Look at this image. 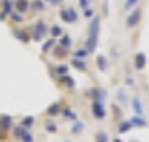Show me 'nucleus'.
I'll return each mask as SVG.
<instances>
[{"mask_svg":"<svg viewBox=\"0 0 149 142\" xmlns=\"http://www.w3.org/2000/svg\"><path fill=\"white\" fill-rule=\"evenodd\" d=\"M99 34H101V15H94L87 25V39L84 42V47L89 50V54H94L97 44H99Z\"/></svg>","mask_w":149,"mask_h":142,"instance_id":"nucleus-1","label":"nucleus"},{"mask_svg":"<svg viewBox=\"0 0 149 142\" xmlns=\"http://www.w3.org/2000/svg\"><path fill=\"white\" fill-rule=\"evenodd\" d=\"M29 32H30V37L32 40L35 42H44L49 37V27L44 19H37V20L29 27Z\"/></svg>","mask_w":149,"mask_h":142,"instance_id":"nucleus-2","label":"nucleus"},{"mask_svg":"<svg viewBox=\"0 0 149 142\" xmlns=\"http://www.w3.org/2000/svg\"><path fill=\"white\" fill-rule=\"evenodd\" d=\"M91 114L95 121H104L107 117V107L106 102L101 100H91Z\"/></svg>","mask_w":149,"mask_h":142,"instance_id":"nucleus-3","label":"nucleus"},{"mask_svg":"<svg viewBox=\"0 0 149 142\" xmlns=\"http://www.w3.org/2000/svg\"><path fill=\"white\" fill-rule=\"evenodd\" d=\"M141 19H142V10H141V7H136V8H132V10L129 12V15L124 19V25H126V28H136L139 25Z\"/></svg>","mask_w":149,"mask_h":142,"instance_id":"nucleus-4","label":"nucleus"},{"mask_svg":"<svg viewBox=\"0 0 149 142\" xmlns=\"http://www.w3.org/2000/svg\"><path fill=\"white\" fill-rule=\"evenodd\" d=\"M57 79V85L62 89H65L67 92H74L75 89H77V85H75V80L74 77H70V75H61V77H55Z\"/></svg>","mask_w":149,"mask_h":142,"instance_id":"nucleus-5","label":"nucleus"},{"mask_svg":"<svg viewBox=\"0 0 149 142\" xmlns=\"http://www.w3.org/2000/svg\"><path fill=\"white\" fill-rule=\"evenodd\" d=\"M12 35H14L15 40H19L20 44H29V42L32 40L30 32L25 30V28H20V27H14L12 28Z\"/></svg>","mask_w":149,"mask_h":142,"instance_id":"nucleus-6","label":"nucleus"},{"mask_svg":"<svg viewBox=\"0 0 149 142\" xmlns=\"http://www.w3.org/2000/svg\"><path fill=\"white\" fill-rule=\"evenodd\" d=\"M132 65H134V69L137 72H142L146 69V65H148V57H146V54L144 52H136L134 59H132Z\"/></svg>","mask_w":149,"mask_h":142,"instance_id":"nucleus-7","label":"nucleus"},{"mask_svg":"<svg viewBox=\"0 0 149 142\" xmlns=\"http://www.w3.org/2000/svg\"><path fill=\"white\" fill-rule=\"evenodd\" d=\"M91 99L92 100H101V102H106L107 100V90L101 85H94V87L91 89Z\"/></svg>","mask_w":149,"mask_h":142,"instance_id":"nucleus-8","label":"nucleus"},{"mask_svg":"<svg viewBox=\"0 0 149 142\" xmlns=\"http://www.w3.org/2000/svg\"><path fill=\"white\" fill-rule=\"evenodd\" d=\"M61 112H62V102L61 100L52 102V104L45 109V115L50 117V119H55L57 115H61Z\"/></svg>","mask_w":149,"mask_h":142,"instance_id":"nucleus-9","label":"nucleus"},{"mask_svg":"<svg viewBox=\"0 0 149 142\" xmlns=\"http://www.w3.org/2000/svg\"><path fill=\"white\" fill-rule=\"evenodd\" d=\"M69 67L75 69V70H79V72H82V74H89V65L86 60H81V59H70V62H69Z\"/></svg>","mask_w":149,"mask_h":142,"instance_id":"nucleus-10","label":"nucleus"},{"mask_svg":"<svg viewBox=\"0 0 149 142\" xmlns=\"http://www.w3.org/2000/svg\"><path fill=\"white\" fill-rule=\"evenodd\" d=\"M131 107H132L134 115H144V104H142V100H141L139 95L131 97Z\"/></svg>","mask_w":149,"mask_h":142,"instance_id":"nucleus-11","label":"nucleus"},{"mask_svg":"<svg viewBox=\"0 0 149 142\" xmlns=\"http://www.w3.org/2000/svg\"><path fill=\"white\" fill-rule=\"evenodd\" d=\"M95 67H97V70L99 72H107L109 70V59L106 57V55H102V54H99V55H95Z\"/></svg>","mask_w":149,"mask_h":142,"instance_id":"nucleus-12","label":"nucleus"},{"mask_svg":"<svg viewBox=\"0 0 149 142\" xmlns=\"http://www.w3.org/2000/svg\"><path fill=\"white\" fill-rule=\"evenodd\" d=\"M65 12H67V24L69 25H74V24H77L79 22V12L75 10V7H72V5H65Z\"/></svg>","mask_w":149,"mask_h":142,"instance_id":"nucleus-13","label":"nucleus"},{"mask_svg":"<svg viewBox=\"0 0 149 142\" xmlns=\"http://www.w3.org/2000/svg\"><path fill=\"white\" fill-rule=\"evenodd\" d=\"M14 119L10 117V115L7 114H0V129L2 130H5V132H8V130H12V127H14Z\"/></svg>","mask_w":149,"mask_h":142,"instance_id":"nucleus-14","label":"nucleus"},{"mask_svg":"<svg viewBox=\"0 0 149 142\" xmlns=\"http://www.w3.org/2000/svg\"><path fill=\"white\" fill-rule=\"evenodd\" d=\"M50 54L54 55L55 60H64V59H67V57H69V50H67V48H64L62 45H59V44H57V45H55V47L52 48V52H50Z\"/></svg>","mask_w":149,"mask_h":142,"instance_id":"nucleus-15","label":"nucleus"},{"mask_svg":"<svg viewBox=\"0 0 149 142\" xmlns=\"http://www.w3.org/2000/svg\"><path fill=\"white\" fill-rule=\"evenodd\" d=\"M42 127H44V130H45L47 134H52V135L59 132V125H57L55 119H50V117H49L47 121H45L44 124H42Z\"/></svg>","mask_w":149,"mask_h":142,"instance_id":"nucleus-16","label":"nucleus"},{"mask_svg":"<svg viewBox=\"0 0 149 142\" xmlns=\"http://www.w3.org/2000/svg\"><path fill=\"white\" fill-rule=\"evenodd\" d=\"M57 45V39H52V37H47L45 40L42 42V45H40V50H42V54H50L52 52V48Z\"/></svg>","mask_w":149,"mask_h":142,"instance_id":"nucleus-17","label":"nucleus"},{"mask_svg":"<svg viewBox=\"0 0 149 142\" xmlns=\"http://www.w3.org/2000/svg\"><path fill=\"white\" fill-rule=\"evenodd\" d=\"M14 10L20 12V14H25V12L30 10V2L29 0H14Z\"/></svg>","mask_w":149,"mask_h":142,"instance_id":"nucleus-18","label":"nucleus"},{"mask_svg":"<svg viewBox=\"0 0 149 142\" xmlns=\"http://www.w3.org/2000/svg\"><path fill=\"white\" fill-rule=\"evenodd\" d=\"M61 115L64 117V119H65V121H70V122H75V121H79V119H77V112H74L70 105H65V107H62V112H61Z\"/></svg>","mask_w":149,"mask_h":142,"instance_id":"nucleus-19","label":"nucleus"},{"mask_svg":"<svg viewBox=\"0 0 149 142\" xmlns=\"http://www.w3.org/2000/svg\"><path fill=\"white\" fill-rule=\"evenodd\" d=\"M86 130V122H82V121H75L72 122V125H70V129H69V132L72 135H79L82 134Z\"/></svg>","mask_w":149,"mask_h":142,"instance_id":"nucleus-20","label":"nucleus"},{"mask_svg":"<svg viewBox=\"0 0 149 142\" xmlns=\"http://www.w3.org/2000/svg\"><path fill=\"white\" fill-rule=\"evenodd\" d=\"M129 122H131V125L132 127H148V121L144 119V115H132L131 119H129Z\"/></svg>","mask_w":149,"mask_h":142,"instance_id":"nucleus-21","label":"nucleus"},{"mask_svg":"<svg viewBox=\"0 0 149 142\" xmlns=\"http://www.w3.org/2000/svg\"><path fill=\"white\" fill-rule=\"evenodd\" d=\"M89 55H91V54H89V50L84 47V45L77 47L74 52H72V57H74V59H81V60H87Z\"/></svg>","mask_w":149,"mask_h":142,"instance_id":"nucleus-22","label":"nucleus"},{"mask_svg":"<svg viewBox=\"0 0 149 142\" xmlns=\"http://www.w3.org/2000/svg\"><path fill=\"white\" fill-rule=\"evenodd\" d=\"M131 129H134V127L131 125L129 119H127V121H126V119H122V121L119 122V125H117V135H124V134H127Z\"/></svg>","mask_w":149,"mask_h":142,"instance_id":"nucleus-23","label":"nucleus"},{"mask_svg":"<svg viewBox=\"0 0 149 142\" xmlns=\"http://www.w3.org/2000/svg\"><path fill=\"white\" fill-rule=\"evenodd\" d=\"M64 28L59 25V24H54V25H50L49 27V37H52V39H59L61 35H64Z\"/></svg>","mask_w":149,"mask_h":142,"instance_id":"nucleus-24","label":"nucleus"},{"mask_svg":"<svg viewBox=\"0 0 149 142\" xmlns=\"http://www.w3.org/2000/svg\"><path fill=\"white\" fill-rule=\"evenodd\" d=\"M57 44H59V45H62L64 48L70 50V48H72V37H70L69 34H64V35H61V37L57 39Z\"/></svg>","mask_w":149,"mask_h":142,"instance_id":"nucleus-25","label":"nucleus"},{"mask_svg":"<svg viewBox=\"0 0 149 142\" xmlns=\"http://www.w3.org/2000/svg\"><path fill=\"white\" fill-rule=\"evenodd\" d=\"M45 8H47V5H45L44 0H32L30 2V10L32 12H44Z\"/></svg>","mask_w":149,"mask_h":142,"instance_id":"nucleus-26","label":"nucleus"},{"mask_svg":"<svg viewBox=\"0 0 149 142\" xmlns=\"http://www.w3.org/2000/svg\"><path fill=\"white\" fill-rule=\"evenodd\" d=\"M8 17H10V22H12L14 25H20V24H24V22H25V15L20 14V12H15V10L8 15Z\"/></svg>","mask_w":149,"mask_h":142,"instance_id":"nucleus-27","label":"nucleus"},{"mask_svg":"<svg viewBox=\"0 0 149 142\" xmlns=\"http://www.w3.org/2000/svg\"><path fill=\"white\" fill-rule=\"evenodd\" d=\"M34 124H35V117H34V115H25V117L20 121V125L25 129V130L32 129V127H34Z\"/></svg>","mask_w":149,"mask_h":142,"instance_id":"nucleus-28","label":"nucleus"},{"mask_svg":"<svg viewBox=\"0 0 149 142\" xmlns=\"http://www.w3.org/2000/svg\"><path fill=\"white\" fill-rule=\"evenodd\" d=\"M10 132H12V137H14L15 141H20L22 135H24V132H25V129L22 127L20 124H15L14 127H12V130H10Z\"/></svg>","mask_w":149,"mask_h":142,"instance_id":"nucleus-29","label":"nucleus"},{"mask_svg":"<svg viewBox=\"0 0 149 142\" xmlns=\"http://www.w3.org/2000/svg\"><path fill=\"white\" fill-rule=\"evenodd\" d=\"M55 77H61V75H67L69 74V65L67 64H57L54 67Z\"/></svg>","mask_w":149,"mask_h":142,"instance_id":"nucleus-30","label":"nucleus"},{"mask_svg":"<svg viewBox=\"0 0 149 142\" xmlns=\"http://www.w3.org/2000/svg\"><path fill=\"white\" fill-rule=\"evenodd\" d=\"M139 2H141V0H124V3H122V12H131L132 8H136L139 5Z\"/></svg>","mask_w":149,"mask_h":142,"instance_id":"nucleus-31","label":"nucleus"},{"mask_svg":"<svg viewBox=\"0 0 149 142\" xmlns=\"http://www.w3.org/2000/svg\"><path fill=\"white\" fill-rule=\"evenodd\" d=\"M2 12L10 15L14 12V0H2Z\"/></svg>","mask_w":149,"mask_h":142,"instance_id":"nucleus-32","label":"nucleus"},{"mask_svg":"<svg viewBox=\"0 0 149 142\" xmlns=\"http://www.w3.org/2000/svg\"><path fill=\"white\" fill-rule=\"evenodd\" d=\"M116 99H117L119 104H127V94H126V90L117 89V92H116Z\"/></svg>","mask_w":149,"mask_h":142,"instance_id":"nucleus-33","label":"nucleus"},{"mask_svg":"<svg viewBox=\"0 0 149 142\" xmlns=\"http://www.w3.org/2000/svg\"><path fill=\"white\" fill-rule=\"evenodd\" d=\"M94 15H95V8L94 7H89V8H86V10H82V19H84V20L94 19Z\"/></svg>","mask_w":149,"mask_h":142,"instance_id":"nucleus-34","label":"nucleus"},{"mask_svg":"<svg viewBox=\"0 0 149 142\" xmlns=\"http://www.w3.org/2000/svg\"><path fill=\"white\" fill-rule=\"evenodd\" d=\"M95 141L109 142V134L106 132V130H97V132H95Z\"/></svg>","mask_w":149,"mask_h":142,"instance_id":"nucleus-35","label":"nucleus"},{"mask_svg":"<svg viewBox=\"0 0 149 142\" xmlns=\"http://www.w3.org/2000/svg\"><path fill=\"white\" fill-rule=\"evenodd\" d=\"M34 141H35L34 134H32V132H29V130L24 132V135H22V139H20V142H34Z\"/></svg>","mask_w":149,"mask_h":142,"instance_id":"nucleus-36","label":"nucleus"},{"mask_svg":"<svg viewBox=\"0 0 149 142\" xmlns=\"http://www.w3.org/2000/svg\"><path fill=\"white\" fill-rule=\"evenodd\" d=\"M92 7V0H79V8L86 10V8Z\"/></svg>","mask_w":149,"mask_h":142,"instance_id":"nucleus-37","label":"nucleus"},{"mask_svg":"<svg viewBox=\"0 0 149 142\" xmlns=\"http://www.w3.org/2000/svg\"><path fill=\"white\" fill-rule=\"evenodd\" d=\"M124 85H127V87H136V80L131 77V75H126V79H124Z\"/></svg>","mask_w":149,"mask_h":142,"instance_id":"nucleus-38","label":"nucleus"},{"mask_svg":"<svg viewBox=\"0 0 149 142\" xmlns=\"http://www.w3.org/2000/svg\"><path fill=\"white\" fill-rule=\"evenodd\" d=\"M7 141H8V132L0 129V142H7Z\"/></svg>","mask_w":149,"mask_h":142,"instance_id":"nucleus-39","label":"nucleus"},{"mask_svg":"<svg viewBox=\"0 0 149 142\" xmlns=\"http://www.w3.org/2000/svg\"><path fill=\"white\" fill-rule=\"evenodd\" d=\"M112 110H114V115H117V117H119V115H121V109L117 107V105H116V104H112Z\"/></svg>","mask_w":149,"mask_h":142,"instance_id":"nucleus-40","label":"nucleus"},{"mask_svg":"<svg viewBox=\"0 0 149 142\" xmlns=\"http://www.w3.org/2000/svg\"><path fill=\"white\" fill-rule=\"evenodd\" d=\"M62 2H64V0H50L49 3H50V5H55V7H57V5H61Z\"/></svg>","mask_w":149,"mask_h":142,"instance_id":"nucleus-41","label":"nucleus"},{"mask_svg":"<svg viewBox=\"0 0 149 142\" xmlns=\"http://www.w3.org/2000/svg\"><path fill=\"white\" fill-rule=\"evenodd\" d=\"M7 17H8L7 14H3V12L0 10V22H5V20H7Z\"/></svg>","mask_w":149,"mask_h":142,"instance_id":"nucleus-42","label":"nucleus"},{"mask_svg":"<svg viewBox=\"0 0 149 142\" xmlns=\"http://www.w3.org/2000/svg\"><path fill=\"white\" fill-rule=\"evenodd\" d=\"M112 142H122V139H121V135H116L114 139H112Z\"/></svg>","mask_w":149,"mask_h":142,"instance_id":"nucleus-43","label":"nucleus"},{"mask_svg":"<svg viewBox=\"0 0 149 142\" xmlns=\"http://www.w3.org/2000/svg\"><path fill=\"white\" fill-rule=\"evenodd\" d=\"M62 142H74L72 139H65V141H62Z\"/></svg>","mask_w":149,"mask_h":142,"instance_id":"nucleus-44","label":"nucleus"},{"mask_svg":"<svg viewBox=\"0 0 149 142\" xmlns=\"http://www.w3.org/2000/svg\"><path fill=\"white\" fill-rule=\"evenodd\" d=\"M44 2H50V0H44Z\"/></svg>","mask_w":149,"mask_h":142,"instance_id":"nucleus-45","label":"nucleus"},{"mask_svg":"<svg viewBox=\"0 0 149 142\" xmlns=\"http://www.w3.org/2000/svg\"><path fill=\"white\" fill-rule=\"evenodd\" d=\"M94 142H101V141H94Z\"/></svg>","mask_w":149,"mask_h":142,"instance_id":"nucleus-46","label":"nucleus"}]
</instances>
